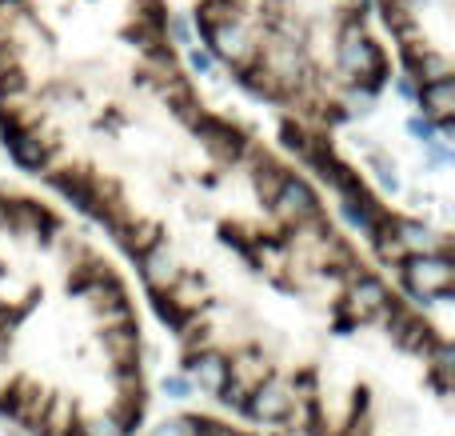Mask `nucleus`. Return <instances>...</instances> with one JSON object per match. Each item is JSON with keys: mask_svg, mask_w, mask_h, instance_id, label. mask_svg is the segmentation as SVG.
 Returning a JSON list of instances; mask_svg holds the SVG:
<instances>
[{"mask_svg": "<svg viewBox=\"0 0 455 436\" xmlns=\"http://www.w3.org/2000/svg\"><path fill=\"white\" fill-rule=\"evenodd\" d=\"M196 28L212 61L299 125L368 112L392 77L371 0H200Z\"/></svg>", "mask_w": 455, "mask_h": 436, "instance_id": "2", "label": "nucleus"}, {"mask_svg": "<svg viewBox=\"0 0 455 436\" xmlns=\"http://www.w3.org/2000/svg\"><path fill=\"white\" fill-rule=\"evenodd\" d=\"M204 117L164 0H0V136L28 133L52 168L180 157Z\"/></svg>", "mask_w": 455, "mask_h": 436, "instance_id": "1", "label": "nucleus"}, {"mask_svg": "<svg viewBox=\"0 0 455 436\" xmlns=\"http://www.w3.org/2000/svg\"><path fill=\"white\" fill-rule=\"evenodd\" d=\"M403 277L411 293L424 301H448L455 288V269L443 253H408L403 256Z\"/></svg>", "mask_w": 455, "mask_h": 436, "instance_id": "4", "label": "nucleus"}, {"mask_svg": "<svg viewBox=\"0 0 455 436\" xmlns=\"http://www.w3.org/2000/svg\"><path fill=\"white\" fill-rule=\"evenodd\" d=\"M80 436H124V429H120L116 413H96L80 424Z\"/></svg>", "mask_w": 455, "mask_h": 436, "instance_id": "9", "label": "nucleus"}, {"mask_svg": "<svg viewBox=\"0 0 455 436\" xmlns=\"http://www.w3.org/2000/svg\"><path fill=\"white\" fill-rule=\"evenodd\" d=\"M379 12L408 64L403 88H451V0H379Z\"/></svg>", "mask_w": 455, "mask_h": 436, "instance_id": "3", "label": "nucleus"}, {"mask_svg": "<svg viewBox=\"0 0 455 436\" xmlns=\"http://www.w3.org/2000/svg\"><path fill=\"white\" fill-rule=\"evenodd\" d=\"M192 373V381L200 384V389L208 392V397H220L224 381L232 376V365L220 357V352H200V357H192L188 365H184Z\"/></svg>", "mask_w": 455, "mask_h": 436, "instance_id": "7", "label": "nucleus"}, {"mask_svg": "<svg viewBox=\"0 0 455 436\" xmlns=\"http://www.w3.org/2000/svg\"><path fill=\"white\" fill-rule=\"evenodd\" d=\"M291 408H296V397H291V392L283 389L280 381L256 384V389L248 392V400H243V413H251L256 421H264V424L291 421Z\"/></svg>", "mask_w": 455, "mask_h": 436, "instance_id": "6", "label": "nucleus"}, {"mask_svg": "<svg viewBox=\"0 0 455 436\" xmlns=\"http://www.w3.org/2000/svg\"><path fill=\"white\" fill-rule=\"evenodd\" d=\"M152 436H192V421L188 416H176V421H160Z\"/></svg>", "mask_w": 455, "mask_h": 436, "instance_id": "10", "label": "nucleus"}, {"mask_svg": "<svg viewBox=\"0 0 455 436\" xmlns=\"http://www.w3.org/2000/svg\"><path fill=\"white\" fill-rule=\"evenodd\" d=\"M164 392H172V397H184V392H188V381H184V376H164Z\"/></svg>", "mask_w": 455, "mask_h": 436, "instance_id": "11", "label": "nucleus"}, {"mask_svg": "<svg viewBox=\"0 0 455 436\" xmlns=\"http://www.w3.org/2000/svg\"><path fill=\"white\" fill-rule=\"evenodd\" d=\"M347 285H352L355 309H363V312H384L387 304H392V296H387L384 280L371 277V272H352V277H347Z\"/></svg>", "mask_w": 455, "mask_h": 436, "instance_id": "8", "label": "nucleus"}, {"mask_svg": "<svg viewBox=\"0 0 455 436\" xmlns=\"http://www.w3.org/2000/svg\"><path fill=\"white\" fill-rule=\"evenodd\" d=\"M267 205L275 208V216H283V221H291V224H299V221H315V216H323L315 189L304 181V176H296V173H283L280 189H275V197L267 200Z\"/></svg>", "mask_w": 455, "mask_h": 436, "instance_id": "5", "label": "nucleus"}]
</instances>
